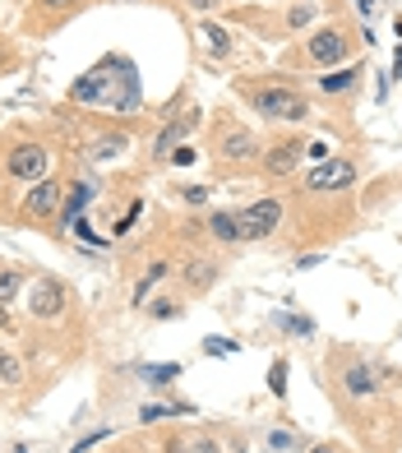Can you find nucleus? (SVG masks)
<instances>
[{
    "label": "nucleus",
    "mask_w": 402,
    "mask_h": 453,
    "mask_svg": "<svg viewBox=\"0 0 402 453\" xmlns=\"http://www.w3.org/2000/svg\"><path fill=\"white\" fill-rule=\"evenodd\" d=\"M0 328H14V319H10V305H0Z\"/></svg>",
    "instance_id": "35"
},
{
    "label": "nucleus",
    "mask_w": 402,
    "mask_h": 453,
    "mask_svg": "<svg viewBox=\"0 0 402 453\" xmlns=\"http://www.w3.org/2000/svg\"><path fill=\"white\" fill-rule=\"evenodd\" d=\"M347 56H352V37L343 28H315L306 37V60L319 70H338Z\"/></svg>",
    "instance_id": "4"
},
{
    "label": "nucleus",
    "mask_w": 402,
    "mask_h": 453,
    "mask_svg": "<svg viewBox=\"0 0 402 453\" xmlns=\"http://www.w3.org/2000/svg\"><path fill=\"white\" fill-rule=\"evenodd\" d=\"M398 453H402V449H398Z\"/></svg>",
    "instance_id": "40"
},
{
    "label": "nucleus",
    "mask_w": 402,
    "mask_h": 453,
    "mask_svg": "<svg viewBox=\"0 0 402 453\" xmlns=\"http://www.w3.org/2000/svg\"><path fill=\"white\" fill-rule=\"evenodd\" d=\"M24 287H28V269H19V264H0V305L19 301Z\"/></svg>",
    "instance_id": "18"
},
{
    "label": "nucleus",
    "mask_w": 402,
    "mask_h": 453,
    "mask_svg": "<svg viewBox=\"0 0 402 453\" xmlns=\"http://www.w3.org/2000/svg\"><path fill=\"white\" fill-rule=\"evenodd\" d=\"M24 305H28L33 319H60V315H65V305H70V287L60 278H51V273H37L28 282V301Z\"/></svg>",
    "instance_id": "3"
},
{
    "label": "nucleus",
    "mask_w": 402,
    "mask_h": 453,
    "mask_svg": "<svg viewBox=\"0 0 402 453\" xmlns=\"http://www.w3.org/2000/svg\"><path fill=\"white\" fill-rule=\"evenodd\" d=\"M93 195H97V190H93L88 180H79V185H70V190H65V203H60V222L70 226V222H74L79 213H84L88 203H93Z\"/></svg>",
    "instance_id": "16"
},
{
    "label": "nucleus",
    "mask_w": 402,
    "mask_h": 453,
    "mask_svg": "<svg viewBox=\"0 0 402 453\" xmlns=\"http://www.w3.org/2000/svg\"><path fill=\"white\" fill-rule=\"evenodd\" d=\"M356 84H360V70H356V65H352V70H324V79H319V93H324V97H352Z\"/></svg>",
    "instance_id": "15"
},
{
    "label": "nucleus",
    "mask_w": 402,
    "mask_h": 453,
    "mask_svg": "<svg viewBox=\"0 0 402 453\" xmlns=\"http://www.w3.org/2000/svg\"><path fill=\"white\" fill-rule=\"evenodd\" d=\"M125 149H130V134L125 130H111V134H97L88 153H93V162H116Z\"/></svg>",
    "instance_id": "17"
},
{
    "label": "nucleus",
    "mask_w": 402,
    "mask_h": 453,
    "mask_svg": "<svg viewBox=\"0 0 402 453\" xmlns=\"http://www.w3.org/2000/svg\"><path fill=\"white\" fill-rule=\"evenodd\" d=\"M393 79H402V47H398V60H393Z\"/></svg>",
    "instance_id": "36"
},
{
    "label": "nucleus",
    "mask_w": 402,
    "mask_h": 453,
    "mask_svg": "<svg viewBox=\"0 0 402 453\" xmlns=\"http://www.w3.org/2000/svg\"><path fill=\"white\" fill-rule=\"evenodd\" d=\"M300 153H306V143H300V139H277V143H269V153H259V162H264V176L287 180V176L296 172Z\"/></svg>",
    "instance_id": "10"
},
{
    "label": "nucleus",
    "mask_w": 402,
    "mask_h": 453,
    "mask_svg": "<svg viewBox=\"0 0 402 453\" xmlns=\"http://www.w3.org/2000/svg\"><path fill=\"white\" fill-rule=\"evenodd\" d=\"M190 403H148L144 411H139V421L144 426H153V421H167V417H190Z\"/></svg>",
    "instance_id": "20"
},
{
    "label": "nucleus",
    "mask_w": 402,
    "mask_h": 453,
    "mask_svg": "<svg viewBox=\"0 0 402 453\" xmlns=\"http://www.w3.org/2000/svg\"><path fill=\"white\" fill-rule=\"evenodd\" d=\"M356 10H360V14H375V10H379V0H356Z\"/></svg>",
    "instance_id": "34"
},
{
    "label": "nucleus",
    "mask_w": 402,
    "mask_h": 453,
    "mask_svg": "<svg viewBox=\"0 0 402 453\" xmlns=\"http://www.w3.org/2000/svg\"><path fill=\"white\" fill-rule=\"evenodd\" d=\"M283 199H254L246 213H240V226H246V241H269L277 226H283Z\"/></svg>",
    "instance_id": "6"
},
{
    "label": "nucleus",
    "mask_w": 402,
    "mask_h": 453,
    "mask_svg": "<svg viewBox=\"0 0 402 453\" xmlns=\"http://www.w3.org/2000/svg\"><path fill=\"white\" fill-rule=\"evenodd\" d=\"M139 213H144V199H134V203H130V209H125V218H120V222L111 226V236H125V232H134Z\"/></svg>",
    "instance_id": "25"
},
{
    "label": "nucleus",
    "mask_w": 402,
    "mask_h": 453,
    "mask_svg": "<svg viewBox=\"0 0 402 453\" xmlns=\"http://www.w3.org/2000/svg\"><path fill=\"white\" fill-rule=\"evenodd\" d=\"M199 130V111H186V116H176V120H167V126H163V134H157L153 139V157L157 162H167L176 149H180V143H186L190 134Z\"/></svg>",
    "instance_id": "11"
},
{
    "label": "nucleus",
    "mask_w": 402,
    "mask_h": 453,
    "mask_svg": "<svg viewBox=\"0 0 402 453\" xmlns=\"http://www.w3.org/2000/svg\"><path fill=\"white\" fill-rule=\"evenodd\" d=\"M180 195H186V203H209V190H204V185H186Z\"/></svg>",
    "instance_id": "29"
},
{
    "label": "nucleus",
    "mask_w": 402,
    "mask_h": 453,
    "mask_svg": "<svg viewBox=\"0 0 402 453\" xmlns=\"http://www.w3.org/2000/svg\"><path fill=\"white\" fill-rule=\"evenodd\" d=\"M0 384H24V361L10 347H0Z\"/></svg>",
    "instance_id": "23"
},
{
    "label": "nucleus",
    "mask_w": 402,
    "mask_h": 453,
    "mask_svg": "<svg viewBox=\"0 0 402 453\" xmlns=\"http://www.w3.org/2000/svg\"><path fill=\"white\" fill-rule=\"evenodd\" d=\"M107 435H111V430H97V435H88V440H79V444H74V449H70V453H88V449H93V444H102V440H107Z\"/></svg>",
    "instance_id": "30"
},
{
    "label": "nucleus",
    "mask_w": 402,
    "mask_h": 453,
    "mask_svg": "<svg viewBox=\"0 0 402 453\" xmlns=\"http://www.w3.org/2000/svg\"><path fill=\"white\" fill-rule=\"evenodd\" d=\"M116 65L107 60V65H97L88 74H79L70 84V102H79V107H97V102H111V84H116Z\"/></svg>",
    "instance_id": "7"
},
{
    "label": "nucleus",
    "mask_w": 402,
    "mask_h": 453,
    "mask_svg": "<svg viewBox=\"0 0 402 453\" xmlns=\"http://www.w3.org/2000/svg\"><path fill=\"white\" fill-rule=\"evenodd\" d=\"M47 172H51L47 143H37V139H14L10 149H5V176L24 180V185H37V180H47Z\"/></svg>",
    "instance_id": "2"
},
{
    "label": "nucleus",
    "mask_w": 402,
    "mask_h": 453,
    "mask_svg": "<svg viewBox=\"0 0 402 453\" xmlns=\"http://www.w3.org/2000/svg\"><path fill=\"white\" fill-rule=\"evenodd\" d=\"M213 149H217L223 162H231V167H246V162L259 157V139L250 130H240V126H223V134H217Z\"/></svg>",
    "instance_id": "8"
},
{
    "label": "nucleus",
    "mask_w": 402,
    "mask_h": 453,
    "mask_svg": "<svg viewBox=\"0 0 402 453\" xmlns=\"http://www.w3.org/2000/svg\"><path fill=\"white\" fill-rule=\"evenodd\" d=\"M116 453H148V449H130V444H125V449H116Z\"/></svg>",
    "instance_id": "38"
},
{
    "label": "nucleus",
    "mask_w": 402,
    "mask_h": 453,
    "mask_svg": "<svg viewBox=\"0 0 402 453\" xmlns=\"http://www.w3.org/2000/svg\"><path fill=\"white\" fill-rule=\"evenodd\" d=\"M240 97L254 107V116L264 120H306L310 116V97L292 88V84H240Z\"/></svg>",
    "instance_id": "1"
},
{
    "label": "nucleus",
    "mask_w": 402,
    "mask_h": 453,
    "mask_svg": "<svg viewBox=\"0 0 402 453\" xmlns=\"http://www.w3.org/2000/svg\"><path fill=\"white\" fill-rule=\"evenodd\" d=\"M171 162H176V167H190V162H194V149H186V143H180V149L171 153Z\"/></svg>",
    "instance_id": "32"
},
{
    "label": "nucleus",
    "mask_w": 402,
    "mask_h": 453,
    "mask_svg": "<svg viewBox=\"0 0 402 453\" xmlns=\"http://www.w3.org/2000/svg\"><path fill=\"white\" fill-rule=\"evenodd\" d=\"M70 5H79V0H37V10H47V14H56V10H70Z\"/></svg>",
    "instance_id": "31"
},
{
    "label": "nucleus",
    "mask_w": 402,
    "mask_h": 453,
    "mask_svg": "<svg viewBox=\"0 0 402 453\" xmlns=\"http://www.w3.org/2000/svg\"><path fill=\"white\" fill-rule=\"evenodd\" d=\"M269 388H273V398H283V394H287V361H273V370H269Z\"/></svg>",
    "instance_id": "26"
},
{
    "label": "nucleus",
    "mask_w": 402,
    "mask_h": 453,
    "mask_svg": "<svg viewBox=\"0 0 402 453\" xmlns=\"http://www.w3.org/2000/svg\"><path fill=\"white\" fill-rule=\"evenodd\" d=\"M144 311L153 315V319H176V315H186V305H180L176 296H157V301H148Z\"/></svg>",
    "instance_id": "24"
},
{
    "label": "nucleus",
    "mask_w": 402,
    "mask_h": 453,
    "mask_svg": "<svg viewBox=\"0 0 402 453\" xmlns=\"http://www.w3.org/2000/svg\"><path fill=\"white\" fill-rule=\"evenodd\" d=\"M190 10H199V14H209V10H217V5H227V0H186Z\"/></svg>",
    "instance_id": "33"
},
{
    "label": "nucleus",
    "mask_w": 402,
    "mask_h": 453,
    "mask_svg": "<svg viewBox=\"0 0 402 453\" xmlns=\"http://www.w3.org/2000/svg\"><path fill=\"white\" fill-rule=\"evenodd\" d=\"M180 278H186L190 292H209V287H217V278H223V264L209 259V255H194L180 264Z\"/></svg>",
    "instance_id": "13"
},
{
    "label": "nucleus",
    "mask_w": 402,
    "mask_h": 453,
    "mask_svg": "<svg viewBox=\"0 0 402 453\" xmlns=\"http://www.w3.org/2000/svg\"><path fill=\"white\" fill-rule=\"evenodd\" d=\"M176 375H180V365H176V361H171V365H144V370H139V380H144L148 388H167Z\"/></svg>",
    "instance_id": "22"
},
{
    "label": "nucleus",
    "mask_w": 402,
    "mask_h": 453,
    "mask_svg": "<svg viewBox=\"0 0 402 453\" xmlns=\"http://www.w3.org/2000/svg\"><path fill=\"white\" fill-rule=\"evenodd\" d=\"M310 190L315 195H329V190H352V185H356V167H352V162L347 157H329V162H319V167L310 172Z\"/></svg>",
    "instance_id": "9"
},
{
    "label": "nucleus",
    "mask_w": 402,
    "mask_h": 453,
    "mask_svg": "<svg viewBox=\"0 0 402 453\" xmlns=\"http://www.w3.org/2000/svg\"><path fill=\"white\" fill-rule=\"evenodd\" d=\"M167 273H171V264H167V259H153V264H148V273H144V278L134 282V305H139V311H144V305H148V296H153V287L163 282Z\"/></svg>",
    "instance_id": "19"
},
{
    "label": "nucleus",
    "mask_w": 402,
    "mask_h": 453,
    "mask_svg": "<svg viewBox=\"0 0 402 453\" xmlns=\"http://www.w3.org/2000/svg\"><path fill=\"white\" fill-rule=\"evenodd\" d=\"M310 19H315V5H300V10H292V14H287V24H292V28H306Z\"/></svg>",
    "instance_id": "27"
},
{
    "label": "nucleus",
    "mask_w": 402,
    "mask_h": 453,
    "mask_svg": "<svg viewBox=\"0 0 402 453\" xmlns=\"http://www.w3.org/2000/svg\"><path fill=\"white\" fill-rule=\"evenodd\" d=\"M343 388H347V398H356V403L375 398L379 394V370L366 365V361H347L343 365Z\"/></svg>",
    "instance_id": "12"
},
{
    "label": "nucleus",
    "mask_w": 402,
    "mask_h": 453,
    "mask_svg": "<svg viewBox=\"0 0 402 453\" xmlns=\"http://www.w3.org/2000/svg\"><path fill=\"white\" fill-rule=\"evenodd\" d=\"M194 449H199V453H217V444H213V440H204V444H194Z\"/></svg>",
    "instance_id": "37"
},
{
    "label": "nucleus",
    "mask_w": 402,
    "mask_h": 453,
    "mask_svg": "<svg viewBox=\"0 0 402 453\" xmlns=\"http://www.w3.org/2000/svg\"><path fill=\"white\" fill-rule=\"evenodd\" d=\"M199 37H204V47H209L217 60H223V56H231V33H227V28L204 24V28H199Z\"/></svg>",
    "instance_id": "21"
},
{
    "label": "nucleus",
    "mask_w": 402,
    "mask_h": 453,
    "mask_svg": "<svg viewBox=\"0 0 402 453\" xmlns=\"http://www.w3.org/2000/svg\"><path fill=\"white\" fill-rule=\"evenodd\" d=\"M60 203H65V185H60L56 176H47V180L28 185L24 203H19V222H47V218L60 213Z\"/></svg>",
    "instance_id": "5"
},
{
    "label": "nucleus",
    "mask_w": 402,
    "mask_h": 453,
    "mask_svg": "<svg viewBox=\"0 0 402 453\" xmlns=\"http://www.w3.org/2000/svg\"><path fill=\"white\" fill-rule=\"evenodd\" d=\"M204 352H209V357H231V352H236V342H217V338H209V342H204Z\"/></svg>",
    "instance_id": "28"
},
{
    "label": "nucleus",
    "mask_w": 402,
    "mask_h": 453,
    "mask_svg": "<svg viewBox=\"0 0 402 453\" xmlns=\"http://www.w3.org/2000/svg\"><path fill=\"white\" fill-rule=\"evenodd\" d=\"M209 236L217 241V245H240V241H246V226H240V213H223V209H217L209 222Z\"/></svg>",
    "instance_id": "14"
},
{
    "label": "nucleus",
    "mask_w": 402,
    "mask_h": 453,
    "mask_svg": "<svg viewBox=\"0 0 402 453\" xmlns=\"http://www.w3.org/2000/svg\"><path fill=\"white\" fill-rule=\"evenodd\" d=\"M315 453H333V449H329V444H319V449H315Z\"/></svg>",
    "instance_id": "39"
}]
</instances>
